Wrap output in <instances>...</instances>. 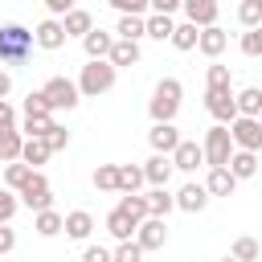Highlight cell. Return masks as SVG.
<instances>
[{
	"label": "cell",
	"mask_w": 262,
	"mask_h": 262,
	"mask_svg": "<svg viewBox=\"0 0 262 262\" xmlns=\"http://www.w3.org/2000/svg\"><path fill=\"white\" fill-rule=\"evenodd\" d=\"M115 78H119V70L111 61H86L78 74V90H82V98H102L115 90Z\"/></svg>",
	"instance_id": "cell-3"
},
{
	"label": "cell",
	"mask_w": 262,
	"mask_h": 262,
	"mask_svg": "<svg viewBox=\"0 0 262 262\" xmlns=\"http://www.w3.org/2000/svg\"><path fill=\"white\" fill-rule=\"evenodd\" d=\"M172 172H176V168H172V156H160V151L143 164V176H147V184H151V188H168Z\"/></svg>",
	"instance_id": "cell-17"
},
{
	"label": "cell",
	"mask_w": 262,
	"mask_h": 262,
	"mask_svg": "<svg viewBox=\"0 0 262 262\" xmlns=\"http://www.w3.org/2000/svg\"><path fill=\"white\" fill-rule=\"evenodd\" d=\"M45 8H49V16H57V20H61V16H66V12H74L78 4H74V0H45Z\"/></svg>",
	"instance_id": "cell-49"
},
{
	"label": "cell",
	"mask_w": 262,
	"mask_h": 262,
	"mask_svg": "<svg viewBox=\"0 0 262 262\" xmlns=\"http://www.w3.org/2000/svg\"><path fill=\"white\" fill-rule=\"evenodd\" d=\"M229 135H233V147H237V151H262V119L237 115V119L229 123Z\"/></svg>",
	"instance_id": "cell-7"
},
{
	"label": "cell",
	"mask_w": 262,
	"mask_h": 262,
	"mask_svg": "<svg viewBox=\"0 0 262 262\" xmlns=\"http://www.w3.org/2000/svg\"><path fill=\"white\" fill-rule=\"evenodd\" d=\"M180 12H184V20H192L196 29H209V25H217V0H184L180 4Z\"/></svg>",
	"instance_id": "cell-15"
},
{
	"label": "cell",
	"mask_w": 262,
	"mask_h": 262,
	"mask_svg": "<svg viewBox=\"0 0 262 262\" xmlns=\"http://www.w3.org/2000/svg\"><path fill=\"white\" fill-rule=\"evenodd\" d=\"M16 209H20V196L12 188H0V225H8L16 217Z\"/></svg>",
	"instance_id": "cell-40"
},
{
	"label": "cell",
	"mask_w": 262,
	"mask_h": 262,
	"mask_svg": "<svg viewBox=\"0 0 262 262\" xmlns=\"http://www.w3.org/2000/svg\"><path fill=\"white\" fill-rule=\"evenodd\" d=\"M205 188H209V196H233V192H237V176H233L229 168H209Z\"/></svg>",
	"instance_id": "cell-18"
},
{
	"label": "cell",
	"mask_w": 262,
	"mask_h": 262,
	"mask_svg": "<svg viewBox=\"0 0 262 262\" xmlns=\"http://www.w3.org/2000/svg\"><path fill=\"white\" fill-rule=\"evenodd\" d=\"M225 262H237V258H225Z\"/></svg>",
	"instance_id": "cell-53"
},
{
	"label": "cell",
	"mask_w": 262,
	"mask_h": 262,
	"mask_svg": "<svg viewBox=\"0 0 262 262\" xmlns=\"http://www.w3.org/2000/svg\"><path fill=\"white\" fill-rule=\"evenodd\" d=\"M229 258H237V262H258V258H262L258 237H237V242H233V250H229Z\"/></svg>",
	"instance_id": "cell-38"
},
{
	"label": "cell",
	"mask_w": 262,
	"mask_h": 262,
	"mask_svg": "<svg viewBox=\"0 0 262 262\" xmlns=\"http://www.w3.org/2000/svg\"><path fill=\"white\" fill-rule=\"evenodd\" d=\"M33 37H37V49H49V53H53V49L66 45V25H61L57 16H45V20L33 29Z\"/></svg>",
	"instance_id": "cell-12"
},
{
	"label": "cell",
	"mask_w": 262,
	"mask_h": 262,
	"mask_svg": "<svg viewBox=\"0 0 262 262\" xmlns=\"http://www.w3.org/2000/svg\"><path fill=\"white\" fill-rule=\"evenodd\" d=\"M115 262H143V246L131 237V242H119L115 246Z\"/></svg>",
	"instance_id": "cell-43"
},
{
	"label": "cell",
	"mask_w": 262,
	"mask_h": 262,
	"mask_svg": "<svg viewBox=\"0 0 262 262\" xmlns=\"http://www.w3.org/2000/svg\"><path fill=\"white\" fill-rule=\"evenodd\" d=\"M8 90H12V74H8L4 61H0V98H8Z\"/></svg>",
	"instance_id": "cell-51"
},
{
	"label": "cell",
	"mask_w": 262,
	"mask_h": 262,
	"mask_svg": "<svg viewBox=\"0 0 262 262\" xmlns=\"http://www.w3.org/2000/svg\"><path fill=\"white\" fill-rule=\"evenodd\" d=\"M115 33H106V29H90L86 37H82V49H86V57L90 61H106L111 57V49H115Z\"/></svg>",
	"instance_id": "cell-13"
},
{
	"label": "cell",
	"mask_w": 262,
	"mask_h": 262,
	"mask_svg": "<svg viewBox=\"0 0 262 262\" xmlns=\"http://www.w3.org/2000/svg\"><path fill=\"white\" fill-rule=\"evenodd\" d=\"M201 164H205V147H201L196 139H180V147L172 151V168H176V172H188V176H192V172H196Z\"/></svg>",
	"instance_id": "cell-10"
},
{
	"label": "cell",
	"mask_w": 262,
	"mask_h": 262,
	"mask_svg": "<svg viewBox=\"0 0 262 262\" xmlns=\"http://www.w3.org/2000/svg\"><path fill=\"white\" fill-rule=\"evenodd\" d=\"M237 45H242V53H246V57H262V29H246Z\"/></svg>",
	"instance_id": "cell-42"
},
{
	"label": "cell",
	"mask_w": 262,
	"mask_h": 262,
	"mask_svg": "<svg viewBox=\"0 0 262 262\" xmlns=\"http://www.w3.org/2000/svg\"><path fill=\"white\" fill-rule=\"evenodd\" d=\"M0 172H4V160H0Z\"/></svg>",
	"instance_id": "cell-52"
},
{
	"label": "cell",
	"mask_w": 262,
	"mask_h": 262,
	"mask_svg": "<svg viewBox=\"0 0 262 262\" xmlns=\"http://www.w3.org/2000/svg\"><path fill=\"white\" fill-rule=\"evenodd\" d=\"M37 168H29L25 160H16V164H4V188H12V192H20L25 184H29V176H33Z\"/></svg>",
	"instance_id": "cell-29"
},
{
	"label": "cell",
	"mask_w": 262,
	"mask_h": 262,
	"mask_svg": "<svg viewBox=\"0 0 262 262\" xmlns=\"http://www.w3.org/2000/svg\"><path fill=\"white\" fill-rule=\"evenodd\" d=\"M135 229H139V225H135V221H131V217L119 209V205L106 213V233H111L115 242H131V237H135Z\"/></svg>",
	"instance_id": "cell-19"
},
{
	"label": "cell",
	"mask_w": 262,
	"mask_h": 262,
	"mask_svg": "<svg viewBox=\"0 0 262 262\" xmlns=\"http://www.w3.org/2000/svg\"><path fill=\"white\" fill-rule=\"evenodd\" d=\"M12 250H16V233H12V225H0V258Z\"/></svg>",
	"instance_id": "cell-47"
},
{
	"label": "cell",
	"mask_w": 262,
	"mask_h": 262,
	"mask_svg": "<svg viewBox=\"0 0 262 262\" xmlns=\"http://www.w3.org/2000/svg\"><path fill=\"white\" fill-rule=\"evenodd\" d=\"M119 16H143L147 8H151V0H106Z\"/></svg>",
	"instance_id": "cell-41"
},
{
	"label": "cell",
	"mask_w": 262,
	"mask_h": 262,
	"mask_svg": "<svg viewBox=\"0 0 262 262\" xmlns=\"http://www.w3.org/2000/svg\"><path fill=\"white\" fill-rule=\"evenodd\" d=\"M61 25H66V37H86V33L94 29V16H90L86 8H74V12L61 16Z\"/></svg>",
	"instance_id": "cell-25"
},
{
	"label": "cell",
	"mask_w": 262,
	"mask_h": 262,
	"mask_svg": "<svg viewBox=\"0 0 262 262\" xmlns=\"http://www.w3.org/2000/svg\"><path fill=\"white\" fill-rule=\"evenodd\" d=\"M147 209H151V217H164V221H168V213L176 209V192H168V188H151V192H147Z\"/></svg>",
	"instance_id": "cell-30"
},
{
	"label": "cell",
	"mask_w": 262,
	"mask_h": 262,
	"mask_svg": "<svg viewBox=\"0 0 262 262\" xmlns=\"http://www.w3.org/2000/svg\"><path fill=\"white\" fill-rule=\"evenodd\" d=\"M16 196H20V205H25V209H33V213L53 209V188H49V180H45V172H41V168L29 176V184H25Z\"/></svg>",
	"instance_id": "cell-6"
},
{
	"label": "cell",
	"mask_w": 262,
	"mask_h": 262,
	"mask_svg": "<svg viewBox=\"0 0 262 262\" xmlns=\"http://www.w3.org/2000/svg\"><path fill=\"white\" fill-rule=\"evenodd\" d=\"M33 229H37L41 237H57V233H66V217H61L57 209H45V213H33Z\"/></svg>",
	"instance_id": "cell-23"
},
{
	"label": "cell",
	"mask_w": 262,
	"mask_h": 262,
	"mask_svg": "<svg viewBox=\"0 0 262 262\" xmlns=\"http://www.w3.org/2000/svg\"><path fill=\"white\" fill-rule=\"evenodd\" d=\"M139 57H143V53H139V41H123V37H119V41H115V49H111V57H106V61H111V66H115V70H119V66H135V61H139Z\"/></svg>",
	"instance_id": "cell-26"
},
{
	"label": "cell",
	"mask_w": 262,
	"mask_h": 262,
	"mask_svg": "<svg viewBox=\"0 0 262 262\" xmlns=\"http://www.w3.org/2000/svg\"><path fill=\"white\" fill-rule=\"evenodd\" d=\"M213 196H209V188L205 184H196V180H188V184H180V192H176V209L180 213H205V205H209Z\"/></svg>",
	"instance_id": "cell-11"
},
{
	"label": "cell",
	"mask_w": 262,
	"mask_h": 262,
	"mask_svg": "<svg viewBox=\"0 0 262 262\" xmlns=\"http://www.w3.org/2000/svg\"><path fill=\"white\" fill-rule=\"evenodd\" d=\"M180 98H184L180 78H160L156 90H151V98H147V115H151V123H172V119L180 115Z\"/></svg>",
	"instance_id": "cell-1"
},
{
	"label": "cell",
	"mask_w": 262,
	"mask_h": 262,
	"mask_svg": "<svg viewBox=\"0 0 262 262\" xmlns=\"http://www.w3.org/2000/svg\"><path fill=\"white\" fill-rule=\"evenodd\" d=\"M49 156H53V151H49V143H45V139H25V151H20V160H25L29 168H41Z\"/></svg>",
	"instance_id": "cell-37"
},
{
	"label": "cell",
	"mask_w": 262,
	"mask_h": 262,
	"mask_svg": "<svg viewBox=\"0 0 262 262\" xmlns=\"http://www.w3.org/2000/svg\"><path fill=\"white\" fill-rule=\"evenodd\" d=\"M49 127H53V115H25L20 135H25V139H45V135H49Z\"/></svg>",
	"instance_id": "cell-33"
},
{
	"label": "cell",
	"mask_w": 262,
	"mask_h": 262,
	"mask_svg": "<svg viewBox=\"0 0 262 262\" xmlns=\"http://www.w3.org/2000/svg\"><path fill=\"white\" fill-rule=\"evenodd\" d=\"M119 209H123L135 225H143V221L151 217V209H147V192H127V196H119Z\"/></svg>",
	"instance_id": "cell-22"
},
{
	"label": "cell",
	"mask_w": 262,
	"mask_h": 262,
	"mask_svg": "<svg viewBox=\"0 0 262 262\" xmlns=\"http://www.w3.org/2000/svg\"><path fill=\"white\" fill-rule=\"evenodd\" d=\"M237 115L262 119V86H246V90H237Z\"/></svg>",
	"instance_id": "cell-27"
},
{
	"label": "cell",
	"mask_w": 262,
	"mask_h": 262,
	"mask_svg": "<svg viewBox=\"0 0 262 262\" xmlns=\"http://www.w3.org/2000/svg\"><path fill=\"white\" fill-rule=\"evenodd\" d=\"M135 242L143 246V254L164 250V246H168V221H164V217H147V221L135 229Z\"/></svg>",
	"instance_id": "cell-9"
},
{
	"label": "cell",
	"mask_w": 262,
	"mask_h": 262,
	"mask_svg": "<svg viewBox=\"0 0 262 262\" xmlns=\"http://www.w3.org/2000/svg\"><path fill=\"white\" fill-rule=\"evenodd\" d=\"M205 111L213 115V123H233L237 119V94L233 90H205Z\"/></svg>",
	"instance_id": "cell-8"
},
{
	"label": "cell",
	"mask_w": 262,
	"mask_h": 262,
	"mask_svg": "<svg viewBox=\"0 0 262 262\" xmlns=\"http://www.w3.org/2000/svg\"><path fill=\"white\" fill-rule=\"evenodd\" d=\"M172 33H176V20H172V16H164V12H151V16H147V37L172 41Z\"/></svg>",
	"instance_id": "cell-35"
},
{
	"label": "cell",
	"mask_w": 262,
	"mask_h": 262,
	"mask_svg": "<svg viewBox=\"0 0 262 262\" xmlns=\"http://www.w3.org/2000/svg\"><path fill=\"white\" fill-rule=\"evenodd\" d=\"M90 180H94L98 192H119V164H98Z\"/></svg>",
	"instance_id": "cell-34"
},
{
	"label": "cell",
	"mask_w": 262,
	"mask_h": 262,
	"mask_svg": "<svg viewBox=\"0 0 262 262\" xmlns=\"http://www.w3.org/2000/svg\"><path fill=\"white\" fill-rule=\"evenodd\" d=\"M33 49H37L33 29H25V25H0V61H4V66L29 61Z\"/></svg>",
	"instance_id": "cell-2"
},
{
	"label": "cell",
	"mask_w": 262,
	"mask_h": 262,
	"mask_svg": "<svg viewBox=\"0 0 262 262\" xmlns=\"http://www.w3.org/2000/svg\"><path fill=\"white\" fill-rule=\"evenodd\" d=\"M4 127H16V106L8 102V98H0V131Z\"/></svg>",
	"instance_id": "cell-48"
},
{
	"label": "cell",
	"mask_w": 262,
	"mask_h": 262,
	"mask_svg": "<svg viewBox=\"0 0 262 262\" xmlns=\"http://www.w3.org/2000/svg\"><path fill=\"white\" fill-rule=\"evenodd\" d=\"M225 45H229V33H225L221 25H209V29H201V41H196V49H201L209 61H217V57L225 53Z\"/></svg>",
	"instance_id": "cell-16"
},
{
	"label": "cell",
	"mask_w": 262,
	"mask_h": 262,
	"mask_svg": "<svg viewBox=\"0 0 262 262\" xmlns=\"http://www.w3.org/2000/svg\"><path fill=\"white\" fill-rule=\"evenodd\" d=\"M82 262H115V250H106V246H86V250H82Z\"/></svg>",
	"instance_id": "cell-46"
},
{
	"label": "cell",
	"mask_w": 262,
	"mask_h": 262,
	"mask_svg": "<svg viewBox=\"0 0 262 262\" xmlns=\"http://www.w3.org/2000/svg\"><path fill=\"white\" fill-rule=\"evenodd\" d=\"M196 41H201V29H196L192 20H180L176 33H172V45H176L180 53H188V49H196Z\"/></svg>",
	"instance_id": "cell-32"
},
{
	"label": "cell",
	"mask_w": 262,
	"mask_h": 262,
	"mask_svg": "<svg viewBox=\"0 0 262 262\" xmlns=\"http://www.w3.org/2000/svg\"><path fill=\"white\" fill-rule=\"evenodd\" d=\"M0 262H4V258H0Z\"/></svg>",
	"instance_id": "cell-54"
},
{
	"label": "cell",
	"mask_w": 262,
	"mask_h": 262,
	"mask_svg": "<svg viewBox=\"0 0 262 262\" xmlns=\"http://www.w3.org/2000/svg\"><path fill=\"white\" fill-rule=\"evenodd\" d=\"M45 143H49V151H66V147H70V131H66L61 123H53L49 135H45Z\"/></svg>",
	"instance_id": "cell-45"
},
{
	"label": "cell",
	"mask_w": 262,
	"mask_h": 262,
	"mask_svg": "<svg viewBox=\"0 0 262 262\" xmlns=\"http://www.w3.org/2000/svg\"><path fill=\"white\" fill-rule=\"evenodd\" d=\"M229 172H233L237 180H250V176L258 172V151H233V156H229Z\"/></svg>",
	"instance_id": "cell-28"
},
{
	"label": "cell",
	"mask_w": 262,
	"mask_h": 262,
	"mask_svg": "<svg viewBox=\"0 0 262 262\" xmlns=\"http://www.w3.org/2000/svg\"><path fill=\"white\" fill-rule=\"evenodd\" d=\"M115 33L123 41H139V37H147V16H119Z\"/></svg>",
	"instance_id": "cell-31"
},
{
	"label": "cell",
	"mask_w": 262,
	"mask_h": 262,
	"mask_svg": "<svg viewBox=\"0 0 262 262\" xmlns=\"http://www.w3.org/2000/svg\"><path fill=\"white\" fill-rule=\"evenodd\" d=\"M41 94H45L49 111H74V106L82 102V90H78V82H74V78H66V74L49 78V82L41 86Z\"/></svg>",
	"instance_id": "cell-5"
},
{
	"label": "cell",
	"mask_w": 262,
	"mask_h": 262,
	"mask_svg": "<svg viewBox=\"0 0 262 262\" xmlns=\"http://www.w3.org/2000/svg\"><path fill=\"white\" fill-rule=\"evenodd\" d=\"M237 20H242V29H262V0H242Z\"/></svg>",
	"instance_id": "cell-39"
},
{
	"label": "cell",
	"mask_w": 262,
	"mask_h": 262,
	"mask_svg": "<svg viewBox=\"0 0 262 262\" xmlns=\"http://www.w3.org/2000/svg\"><path fill=\"white\" fill-rule=\"evenodd\" d=\"M20 111H25V115H53L41 90H29V98H25V106H20Z\"/></svg>",
	"instance_id": "cell-44"
},
{
	"label": "cell",
	"mask_w": 262,
	"mask_h": 262,
	"mask_svg": "<svg viewBox=\"0 0 262 262\" xmlns=\"http://www.w3.org/2000/svg\"><path fill=\"white\" fill-rule=\"evenodd\" d=\"M94 233V217L86 213V209H74V213H66V237H74V242H86Z\"/></svg>",
	"instance_id": "cell-20"
},
{
	"label": "cell",
	"mask_w": 262,
	"mask_h": 262,
	"mask_svg": "<svg viewBox=\"0 0 262 262\" xmlns=\"http://www.w3.org/2000/svg\"><path fill=\"white\" fill-rule=\"evenodd\" d=\"M180 4H184V0H151V12H164V16H172Z\"/></svg>",
	"instance_id": "cell-50"
},
{
	"label": "cell",
	"mask_w": 262,
	"mask_h": 262,
	"mask_svg": "<svg viewBox=\"0 0 262 262\" xmlns=\"http://www.w3.org/2000/svg\"><path fill=\"white\" fill-rule=\"evenodd\" d=\"M201 147H205V168H229V156L237 151V147H233V135H229L225 123H213V127L205 131Z\"/></svg>",
	"instance_id": "cell-4"
},
{
	"label": "cell",
	"mask_w": 262,
	"mask_h": 262,
	"mask_svg": "<svg viewBox=\"0 0 262 262\" xmlns=\"http://www.w3.org/2000/svg\"><path fill=\"white\" fill-rule=\"evenodd\" d=\"M205 90H233V78H229V66H221V61H213V66L205 70Z\"/></svg>",
	"instance_id": "cell-36"
},
{
	"label": "cell",
	"mask_w": 262,
	"mask_h": 262,
	"mask_svg": "<svg viewBox=\"0 0 262 262\" xmlns=\"http://www.w3.org/2000/svg\"><path fill=\"white\" fill-rule=\"evenodd\" d=\"M147 184V176H143V164H119V192L127 196V192H139Z\"/></svg>",
	"instance_id": "cell-24"
},
{
	"label": "cell",
	"mask_w": 262,
	"mask_h": 262,
	"mask_svg": "<svg viewBox=\"0 0 262 262\" xmlns=\"http://www.w3.org/2000/svg\"><path fill=\"white\" fill-rule=\"evenodd\" d=\"M20 151H25V135H20V127H4V131H0V160H4V164H16Z\"/></svg>",
	"instance_id": "cell-21"
},
{
	"label": "cell",
	"mask_w": 262,
	"mask_h": 262,
	"mask_svg": "<svg viewBox=\"0 0 262 262\" xmlns=\"http://www.w3.org/2000/svg\"><path fill=\"white\" fill-rule=\"evenodd\" d=\"M147 143H151V151H160V156H172V151L180 147V131H176V123H151V131H147Z\"/></svg>",
	"instance_id": "cell-14"
}]
</instances>
